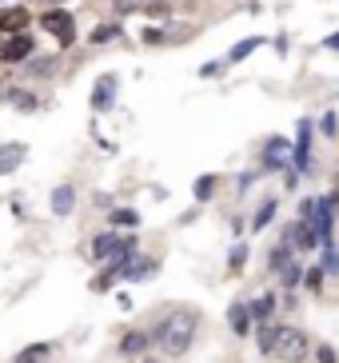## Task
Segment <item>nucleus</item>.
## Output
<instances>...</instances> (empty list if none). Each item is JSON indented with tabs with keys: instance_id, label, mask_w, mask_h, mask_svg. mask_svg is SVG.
I'll return each instance as SVG.
<instances>
[{
	"instance_id": "nucleus-1",
	"label": "nucleus",
	"mask_w": 339,
	"mask_h": 363,
	"mask_svg": "<svg viewBox=\"0 0 339 363\" xmlns=\"http://www.w3.org/2000/svg\"><path fill=\"white\" fill-rule=\"evenodd\" d=\"M196 335H200V315L191 308H172L160 315V323L152 328V340H156V347L168 359H184V355L191 352V343H196Z\"/></svg>"
},
{
	"instance_id": "nucleus-2",
	"label": "nucleus",
	"mask_w": 339,
	"mask_h": 363,
	"mask_svg": "<svg viewBox=\"0 0 339 363\" xmlns=\"http://www.w3.org/2000/svg\"><path fill=\"white\" fill-rule=\"evenodd\" d=\"M311 335L304 328H296V323H284L276 335V347H272V355L267 359H276V363H308L311 359Z\"/></svg>"
},
{
	"instance_id": "nucleus-3",
	"label": "nucleus",
	"mask_w": 339,
	"mask_h": 363,
	"mask_svg": "<svg viewBox=\"0 0 339 363\" xmlns=\"http://www.w3.org/2000/svg\"><path fill=\"white\" fill-rule=\"evenodd\" d=\"M36 28L52 36V40L60 44L64 52H68V48H76V40H80V28H76V16H72L68 9H60V4H56V9H44L40 16H36Z\"/></svg>"
},
{
	"instance_id": "nucleus-4",
	"label": "nucleus",
	"mask_w": 339,
	"mask_h": 363,
	"mask_svg": "<svg viewBox=\"0 0 339 363\" xmlns=\"http://www.w3.org/2000/svg\"><path fill=\"white\" fill-rule=\"evenodd\" d=\"M311 140H316V120L304 116L296 124V144H291V172L311 176Z\"/></svg>"
},
{
	"instance_id": "nucleus-5",
	"label": "nucleus",
	"mask_w": 339,
	"mask_h": 363,
	"mask_svg": "<svg viewBox=\"0 0 339 363\" xmlns=\"http://www.w3.org/2000/svg\"><path fill=\"white\" fill-rule=\"evenodd\" d=\"M32 52H36V36H32V33L0 36V65H4V68H21Z\"/></svg>"
},
{
	"instance_id": "nucleus-6",
	"label": "nucleus",
	"mask_w": 339,
	"mask_h": 363,
	"mask_svg": "<svg viewBox=\"0 0 339 363\" xmlns=\"http://www.w3.org/2000/svg\"><path fill=\"white\" fill-rule=\"evenodd\" d=\"M260 172H287L291 168V140L287 136H267L260 144Z\"/></svg>"
},
{
	"instance_id": "nucleus-7",
	"label": "nucleus",
	"mask_w": 339,
	"mask_h": 363,
	"mask_svg": "<svg viewBox=\"0 0 339 363\" xmlns=\"http://www.w3.org/2000/svg\"><path fill=\"white\" fill-rule=\"evenodd\" d=\"M32 33V9L16 0H0V36Z\"/></svg>"
},
{
	"instance_id": "nucleus-8",
	"label": "nucleus",
	"mask_w": 339,
	"mask_h": 363,
	"mask_svg": "<svg viewBox=\"0 0 339 363\" xmlns=\"http://www.w3.org/2000/svg\"><path fill=\"white\" fill-rule=\"evenodd\" d=\"M116 96H120V80H116V72H104V76H96L88 104H92L96 116H104V112H112V108H116Z\"/></svg>"
},
{
	"instance_id": "nucleus-9",
	"label": "nucleus",
	"mask_w": 339,
	"mask_h": 363,
	"mask_svg": "<svg viewBox=\"0 0 339 363\" xmlns=\"http://www.w3.org/2000/svg\"><path fill=\"white\" fill-rule=\"evenodd\" d=\"M152 347H156V340H152V331H144V328H132V331H124L120 335V343H116V352L120 355H148Z\"/></svg>"
},
{
	"instance_id": "nucleus-10",
	"label": "nucleus",
	"mask_w": 339,
	"mask_h": 363,
	"mask_svg": "<svg viewBox=\"0 0 339 363\" xmlns=\"http://www.w3.org/2000/svg\"><path fill=\"white\" fill-rule=\"evenodd\" d=\"M228 331L240 335V340H248V335L255 331L252 311H248V299H232V308H228Z\"/></svg>"
},
{
	"instance_id": "nucleus-11",
	"label": "nucleus",
	"mask_w": 339,
	"mask_h": 363,
	"mask_svg": "<svg viewBox=\"0 0 339 363\" xmlns=\"http://www.w3.org/2000/svg\"><path fill=\"white\" fill-rule=\"evenodd\" d=\"M156 267H160V259H156V256H140V252H136V256H132V259L124 264L120 279H128V284H140V279H148L152 272H156Z\"/></svg>"
},
{
	"instance_id": "nucleus-12",
	"label": "nucleus",
	"mask_w": 339,
	"mask_h": 363,
	"mask_svg": "<svg viewBox=\"0 0 339 363\" xmlns=\"http://www.w3.org/2000/svg\"><path fill=\"white\" fill-rule=\"evenodd\" d=\"M24 156H28V144H21V140L0 144V176H12V172L24 164Z\"/></svg>"
},
{
	"instance_id": "nucleus-13",
	"label": "nucleus",
	"mask_w": 339,
	"mask_h": 363,
	"mask_svg": "<svg viewBox=\"0 0 339 363\" xmlns=\"http://www.w3.org/2000/svg\"><path fill=\"white\" fill-rule=\"evenodd\" d=\"M120 36H124V24L120 21H104V24H92V33L84 36L92 48H108V44H116Z\"/></svg>"
},
{
	"instance_id": "nucleus-14",
	"label": "nucleus",
	"mask_w": 339,
	"mask_h": 363,
	"mask_svg": "<svg viewBox=\"0 0 339 363\" xmlns=\"http://www.w3.org/2000/svg\"><path fill=\"white\" fill-rule=\"evenodd\" d=\"M21 68L32 76V80H52V76H56V68H60V60H56V56H40V52H32Z\"/></svg>"
},
{
	"instance_id": "nucleus-15",
	"label": "nucleus",
	"mask_w": 339,
	"mask_h": 363,
	"mask_svg": "<svg viewBox=\"0 0 339 363\" xmlns=\"http://www.w3.org/2000/svg\"><path fill=\"white\" fill-rule=\"evenodd\" d=\"M9 108H16L21 116H32V112H40V96H36L32 88H16V84H9Z\"/></svg>"
},
{
	"instance_id": "nucleus-16",
	"label": "nucleus",
	"mask_w": 339,
	"mask_h": 363,
	"mask_svg": "<svg viewBox=\"0 0 339 363\" xmlns=\"http://www.w3.org/2000/svg\"><path fill=\"white\" fill-rule=\"evenodd\" d=\"M48 208H52V216H60V220H64V216H72L76 212V188H72V184H56Z\"/></svg>"
},
{
	"instance_id": "nucleus-17",
	"label": "nucleus",
	"mask_w": 339,
	"mask_h": 363,
	"mask_svg": "<svg viewBox=\"0 0 339 363\" xmlns=\"http://www.w3.org/2000/svg\"><path fill=\"white\" fill-rule=\"evenodd\" d=\"M56 352L52 340H40V343H28V347H21V352L12 355V363H48Z\"/></svg>"
},
{
	"instance_id": "nucleus-18",
	"label": "nucleus",
	"mask_w": 339,
	"mask_h": 363,
	"mask_svg": "<svg viewBox=\"0 0 339 363\" xmlns=\"http://www.w3.org/2000/svg\"><path fill=\"white\" fill-rule=\"evenodd\" d=\"M276 308H279V299L272 296V291H264V296L248 299V311H252V323H267L272 315H276Z\"/></svg>"
},
{
	"instance_id": "nucleus-19",
	"label": "nucleus",
	"mask_w": 339,
	"mask_h": 363,
	"mask_svg": "<svg viewBox=\"0 0 339 363\" xmlns=\"http://www.w3.org/2000/svg\"><path fill=\"white\" fill-rule=\"evenodd\" d=\"M120 284V264H100V272L92 276V284H88V291H96V296H104L108 288H116Z\"/></svg>"
},
{
	"instance_id": "nucleus-20",
	"label": "nucleus",
	"mask_w": 339,
	"mask_h": 363,
	"mask_svg": "<svg viewBox=\"0 0 339 363\" xmlns=\"http://www.w3.org/2000/svg\"><path fill=\"white\" fill-rule=\"evenodd\" d=\"M276 212H279V200H276V196H267V200H264V203H260V208L252 212L248 228H252V232H264V228L272 224V220H276Z\"/></svg>"
},
{
	"instance_id": "nucleus-21",
	"label": "nucleus",
	"mask_w": 339,
	"mask_h": 363,
	"mask_svg": "<svg viewBox=\"0 0 339 363\" xmlns=\"http://www.w3.org/2000/svg\"><path fill=\"white\" fill-rule=\"evenodd\" d=\"M264 44H267V36H244L240 44H232V52L223 56V60H228V65H244L248 56H252L255 48H264Z\"/></svg>"
},
{
	"instance_id": "nucleus-22",
	"label": "nucleus",
	"mask_w": 339,
	"mask_h": 363,
	"mask_svg": "<svg viewBox=\"0 0 339 363\" xmlns=\"http://www.w3.org/2000/svg\"><path fill=\"white\" fill-rule=\"evenodd\" d=\"M284 323L267 320V323H255V347H260V355H272V347H276V335Z\"/></svg>"
},
{
	"instance_id": "nucleus-23",
	"label": "nucleus",
	"mask_w": 339,
	"mask_h": 363,
	"mask_svg": "<svg viewBox=\"0 0 339 363\" xmlns=\"http://www.w3.org/2000/svg\"><path fill=\"white\" fill-rule=\"evenodd\" d=\"M108 224L116 228V232H120V228L136 232V228H140V212H136V208H128V203H124V208H112V212H108Z\"/></svg>"
},
{
	"instance_id": "nucleus-24",
	"label": "nucleus",
	"mask_w": 339,
	"mask_h": 363,
	"mask_svg": "<svg viewBox=\"0 0 339 363\" xmlns=\"http://www.w3.org/2000/svg\"><path fill=\"white\" fill-rule=\"evenodd\" d=\"M140 12H144V16H148V21H172V0H144V4H140Z\"/></svg>"
},
{
	"instance_id": "nucleus-25",
	"label": "nucleus",
	"mask_w": 339,
	"mask_h": 363,
	"mask_svg": "<svg viewBox=\"0 0 339 363\" xmlns=\"http://www.w3.org/2000/svg\"><path fill=\"white\" fill-rule=\"evenodd\" d=\"M216 188H220V176H216V172H208V176H200V180H196L191 196H196V203H208L216 196Z\"/></svg>"
},
{
	"instance_id": "nucleus-26",
	"label": "nucleus",
	"mask_w": 339,
	"mask_h": 363,
	"mask_svg": "<svg viewBox=\"0 0 339 363\" xmlns=\"http://www.w3.org/2000/svg\"><path fill=\"white\" fill-rule=\"evenodd\" d=\"M291 259H296V252H291L287 244H276L272 252H267V272H276V276H279V272H284Z\"/></svg>"
},
{
	"instance_id": "nucleus-27",
	"label": "nucleus",
	"mask_w": 339,
	"mask_h": 363,
	"mask_svg": "<svg viewBox=\"0 0 339 363\" xmlns=\"http://www.w3.org/2000/svg\"><path fill=\"white\" fill-rule=\"evenodd\" d=\"M279 284H284V291H296V288H304V264L299 259H291V264L279 272Z\"/></svg>"
},
{
	"instance_id": "nucleus-28",
	"label": "nucleus",
	"mask_w": 339,
	"mask_h": 363,
	"mask_svg": "<svg viewBox=\"0 0 339 363\" xmlns=\"http://www.w3.org/2000/svg\"><path fill=\"white\" fill-rule=\"evenodd\" d=\"M323 276H328L323 267H304V291H308V296H319V291H323Z\"/></svg>"
},
{
	"instance_id": "nucleus-29",
	"label": "nucleus",
	"mask_w": 339,
	"mask_h": 363,
	"mask_svg": "<svg viewBox=\"0 0 339 363\" xmlns=\"http://www.w3.org/2000/svg\"><path fill=\"white\" fill-rule=\"evenodd\" d=\"M244 267H248V244H244V240H235L232 256H228V272H232V276H240Z\"/></svg>"
},
{
	"instance_id": "nucleus-30",
	"label": "nucleus",
	"mask_w": 339,
	"mask_h": 363,
	"mask_svg": "<svg viewBox=\"0 0 339 363\" xmlns=\"http://www.w3.org/2000/svg\"><path fill=\"white\" fill-rule=\"evenodd\" d=\"M319 136H323V140H339V116H335V112H323V116H319Z\"/></svg>"
},
{
	"instance_id": "nucleus-31",
	"label": "nucleus",
	"mask_w": 339,
	"mask_h": 363,
	"mask_svg": "<svg viewBox=\"0 0 339 363\" xmlns=\"http://www.w3.org/2000/svg\"><path fill=\"white\" fill-rule=\"evenodd\" d=\"M140 40L148 44V48H156V44H164V40H168V28H164V24H160V28H156V24H148V28L140 33Z\"/></svg>"
},
{
	"instance_id": "nucleus-32",
	"label": "nucleus",
	"mask_w": 339,
	"mask_h": 363,
	"mask_svg": "<svg viewBox=\"0 0 339 363\" xmlns=\"http://www.w3.org/2000/svg\"><path fill=\"white\" fill-rule=\"evenodd\" d=\"M319 267H323L328 276H339V247H335V244L323 247V264H319Z\"/></svg>"
},
{
	"instance_id": "nucleus-33",
	"label": "nucleus",
	"mask_w": 339,
	"mask_h": 363,
	"mask_svg": "<svg viewBox=\"0 0 339 363\" xmlns=\"http://www.w3.org/2000/svg\"><path fill=\"white\" fill-rule=\"evenodd\" d=\"M228 68H232L228 60H208V65L200 68V76H204V80H216V76H223Z\"/></svg>"
},
{
	"instance_id": "nucleus-34",
	"label": "nucleus",
	"mask_w": 339,
	"mask_h": 363,
	"mask_svg": "<svg viewBox=\"0 0 339 363\" xmlns=\"http://www.w3.org/2000/svg\"><path fill=\"white\" fill-rule=\"evenodd\" d=\"M132 12H140V0H116V4H112V21L132 16Z\"/></svg>"
},
{
	"instance_id": "nucleus-35",
	"label": "nucleus",
	"mask_w": 339,
	"mask_h": 363,
	"mask_svg": "<svg viewBox=\"0 0 339 363\" xmlns=\"http://www.w3.org/2000/svg\"><path fill=\"white\" fill-rule=\"evenodd\" d=\"M311 355H316V363H339L335 347L331 343H319V347H311Z\"/></svg>"
},
{
	"instance_id": "nucleus-36",
	"label": "nucleus",
	"mask_w": 339,
	"mask_h": 363,
	"mask_svg": "<svg viewBox=\"0 0 339 363\" xmlns=\"http://www.w3.org/2000/svg\"><path fill=\"white\" fill-rule=\"evenodd\" d=\"M323 48H328V52H339V33H331L328 40H323Z\"/></svg>"
},
{
	"instance_id": "nucleus-37",
	"label": "nucleus",
	"mask_w": 339,
	"mask_h": 363,
	"mask_svg": "<svg viewBox=\"0 0 339 363\" xmlns=\"http://www.w3.org/2000/svg\"><path fill=\"white\" fill-rule=\"evenodd\" d=\"M0 104H9V84H0Z\"/></svg>"
},
{
	"instance_id": "nucleus-38",
	"label": "nucleus",
	"mask_w": 339,
	"mask_h": 363,
	"mask_svg": "<svg viewBox=\"0 0 339 363\" xmlns=\"http://www.w3.org/2000/svg\"><path fill=\"white\" fill-rule=\"evenodd\" d=\"M331 203H335V208H339V184H335V188H331Z\"/></svg>"
},
{
	"instance_id": "nucleus-39",
	"label": "nucleus",
	"mask_w": 339,
	"mask_h": 363,
	"mask_svg": "<svg viewBox=\"0 0 339 363\" xmlns=\"http://www.w3.org/2000/svg\"><path fill=\"white\" fill-rule=\"evenodd\" d=\"M40 4H48V9H56V4H64V0H40Z\"/></svg>"
},
{
	"instance_id": "nucleus-40",
	"label": "nucleus",
	"mask_w": 339,
	"mask_h": 363,
	"mask_svg": "<svg viewBox=\"0 0 339 363\" xmlns=\"http://www.w3.org/2000/svg\"><path fill=\"white\" fill-rule=\"evenodd\" d=\"M144 363H160V359H156V355H144Z\"/></svg>"
},
{
	"instance_id": "nucleus-41",
	"label": "nucleus",
	"mask_w": 339,
	"mask_h": 363,
	"mask_svg": "<svg viewBox=\"0 0 339 363\" xmlns=\"http://www.w3.org/2000/svg\"><path fill=\"white\" fill-rule=\"evenodd\" d=\"M92 4H116V0H92Z\"/></svg>"
}]
</instances>
